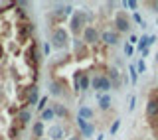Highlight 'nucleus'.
<instances>
[{
    "mask_svg": "<svg viewBox=\"0 0 158 140\" xmlns=\"http://www.w3.org/2000/svg\"><path fill=\"white\" fill-rule=\"evenodd\" d=\"M146 114H148V118H156L158 117V105L154 101H148V105H146Z\"/></svg>",
    "mask_w": 158,
    "mask_h": 140,
    "instance_id": "obj_2",
    "label": "nucleus"
},
{
    "mask_svg": "<svg viewBox=\"0 0 158 140\" xmlns=\"http://www.w3.org/2000/svg\"><path fill=\"white\" fill-rule=\"evenodd\" d=\"M156 61H158V56H156Z\"/></svg>",
    "mask_w": 158,
    "mask_h": 140,
    "instance_id": "obj_7",
    "label": "nucleus"
},
{
    "mask_svg": "<svg viewBox=\"0 0 158 140\" xmlns=\"http://www.w3.org/2000/svg\"><path fill=\"white\" fill-rule=\"evenodd\" d=\"M117 30H121V32H128L131 30V24H128L125 14H118L117 16Z\"/></svg>",
    "mask_w": 158,
    "mask_h": 140,
    "instance_id": "obj_1",
    "label": "nucleus"
},
{
    "mask_svg": "<svg viewBox=\"0 0 158 140\" xmlns=\"http://www.w3.org/2000/svg\"><path fill=\"white\" fill-rule=\"evenodd\" d=\"M40 132H42V122H36V126H34V136L40 138Z\"/></svg>",
    "mask_w": 158,
    "mask_h": 140,
    "instance_id": "obj_3",
    "label": "nucleus"
},
{
    "mask_svg": "<svg viewBox=\"0 0 158 140\" xmlns=\"http://www.w3.org/2000/svg\"><path fill=\"white\" fill-rule=\"evenodd\" d=\"M101 107H103V109L109 107V97H103V99H101Z\"/></svg>",
    "mask_w": 158,
    "mask_h": 140,
    "instance_id": "obj_5",
    "label": "nucleus"
},
{
    "mask_svg": "<svg viewBox=\"0 0 158 140\" xmlns=\"http://www.w3.org/2000/svg\"><path fill=\"white\" fill-rule=\"evenodd\" d=\"M79 83H81V87L85 89V87H87V83H89V77H87V75H83V77H81V81H79Z\"/></svg>",
    "mask_w": 158,
    "mask_h": 140,
    "instance_id": "obj_4",
    "label": "nucleus"
},
{
    "mask_svg": "<svg viewBox=\"0 0 158 140\" xmlns=\"http://www.w3.org/2000/svg\"><path fill=\"white\" fill-rule=\"evenodd\" d=\"M46 101H48V99H46V97H44V99H42V101H40V105H38V109H40V111H42V109H44V107H46Z\"/></svg>",
    "mask_w": 158,
    "mask_h": 140,
    "instance_id": "obj_6",
    "label": "nucleus"
}]
</instances>
